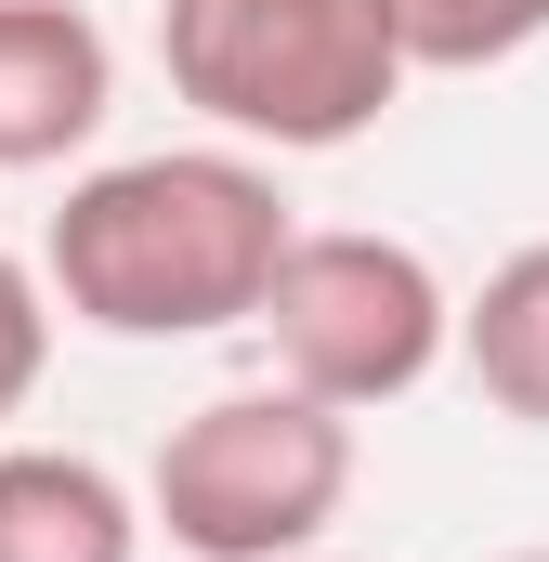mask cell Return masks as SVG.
I'll return each mask as SVG.
<instances>
[{"instance_id": "ba28073f", "label": "cell", "mask_w": 549, "mask_h": 562, "mask_svg": "<svg viewBox=\"0 0 549 562\" xmlns=\"http://www.w3.org/2000/svg\"><path fill=\"white\" fill-rule=\"evenodd\" d=\"M380 13L418 79H471V66H511L549 40V0H380Z\"/></svg>"}, {"instance_id": "8992f818", "label": "cell", "mask_w": 549, "mask_h": 562, "mask_svg": "<svg viewBox=\"0 0 549 562\" xmlns=\"http://www.w3.org/2000/svg\"><path fill=\"white\" fill-rule=\"evenodd\" d=\"M157 510L79 445H0V562H144Z\"/></svg>"}, {"instance_id": "30bf717a", "label": "cell", "mask_w": 549, "mask_h": 562, "mask_svg": "<svg viewBox=\"0 0 549 562\" xmlns=\"http://www.w3.org/2000/svg\"><path fill=\"white\" fill-rule=\"evenodd\" d=\"M497 562H549V550H497Z\"/></svg>"}, {"instance_id": "52a82bcc", "label": "cell", "mask_w": 549, "mask_h": 562, "mask_svg": "<svg viewBox=\"0 0 549 562\" xmlns=\"http://www.w3.org/2000/svg\"><path fill=\"white\" fill-rule=\"evenodd\" d=\"M458 367H471V393L497 419L549 431V236H524L497 276L458 301Z\"/></svg>"}, {"instance_id": "6da1fadb", "label": "cell", "mask_w": 549, "mask_h": 562, "mask_svg": "<svg viewBox=\"0 0 549 562\" xmlns=\"http://www.w3.org/2000/svg\"><path fill=\"white\" fill-rule=\"evenodd\" d=\"M301 249L288 183L262 144H157L105 157L66 183V210L40 223V276L66 301V327L92 340H210V327H262L274 262Z\"/></svg>"}, {"instance_id": "3957f363", "label": "cell", "mask_w": 549, "mask_h": 562, "mask_svg": "<svg viewBox=\"0 0 549 562\" xmlns=\"http://www.w3.org/2000/svg\"><path fill=\"white\" fill-rule=\"evenodd\" d=\"M144 510L183 562H301L354 510V419L314 406L301 380L210 393V406L170 419L157 471H144Z\"/></svg>"}, {"instance_id": "5b68a950", "label": "cell", "mask_w": 549, "mask_h": 562, "mask_svg": "<svg viewBox=\"0 0 549 562\" xmlns=\"http://www.w3.org/2000/svg\"><path fill=\"white\" fill-rule=\"evenodd\" d=\"M119 119V40L79 0H0V170H66Z\"/></svg>"}, {"instance_id": "9c48e42d", "label": "cell", "mask_w": 549, "mask_h": 562, "mask_svg": "<svg viewBox=\"0 0 549 562\" xmlns=\"http://www.w3.org/2000/svg\"><path fill=\"white\" fill-rule=\"evenodd\" d=\"M53 314H66L53 276L0 249V431H13V406H26V393H40V367H53Z\"/></svg>"}, {"instance_id": "8fae6325", "label": "cell", "mask_w": 549, "mask_h": 562, "mask_svg": "<svg viewBox=\"0 0 549 562\" xmlns=\"http://www.w3.org/2000/svg\"><path fill=\"white\" fill-rule=\"evenodd\" d=\"M301 562H340V550H301Z\"/></svg>"}, {"instance_id": "7a4b0ae2", "label": "cell", "mask_w": 549, "mask_h": 562, "mask_svg": "<svg viewBox=\"0 0 549 562\" xmlns=\"http://www.w3.org/2000/svg\"><path fill=\"white\" fill-rule=\"evenodd\" d=\"M157 66L223 144L262 157H340L418 79L380 0H157Z\"/></svg>"}, {"instance_id": "277c9868", "label": "cell", "mask_w": 549, "mask_h": 562, "mask_svg": "<svg viewBox=\"0 0 549 562\" xmlns=\"http://www.w3.org/2000/svg\"><path fill=\"white\" fill-rule=\"evenodd\" d=\"M262 340H274V380H301L340 419H380L458 353V301L380 223H301V249L262 288Z\"/></svg>"}]
</instances>
